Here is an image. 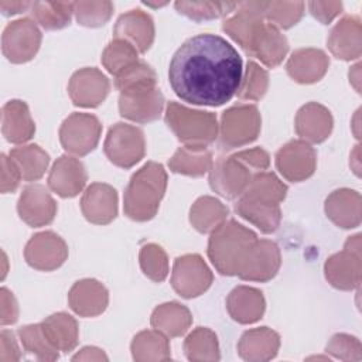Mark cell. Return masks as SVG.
<instances>
[{
    "mask_svg": "<svg viewBox=\"0 0 362 362\" xmlns=\"http://www.w3.org/2000/svg\"><path fill=\"white\" fill-rule=\"evenodd\" d=\"M10 158L17 164L21 171L23 180L37 181L40 180L49 163V156L37 144L20 146L10 151Z\"/></svg>",
    "mask_w": 362,
    "mask_h": 362,
    "instance_id": "obj_35",
    "label": "cell"
},
{
    "mask_svg": "<svg viewBox=\"0 0 362 362\" xmlns=\"http://www.w3.org/2000/svg\"><path fill=\"white\" fill-rule=\"evenodd\" d=\"M137 57L139 51L130 42L120 38H115L105 48L102 54V64L110 74L117 75L129 65L137 62Z\"/></svg>",
    "mask_w": 362,
    "mask_h": 362,
    "instance_id": "obj_44",
    "label": "cell"
},
{
    "mask_svg": "<svg viewBox=\"0 0 362 362\" xmlns=\"http://www.w3.org/2000/svg\"><path fill=\"white\" fill-rule=\"evenodd\" d=\"M113 13L112 1H75L74 14L78 24L85 27H100L109 21Z\"/></svg>",
    "mask_w": 362,
    "mask_h": 362,
    "instance_id": "obj_47",
    "label": "cell"
},
{
    "mask_svg": "<svg viewBox=\"0 0 362 362\" xmlns=\"http://www.w3.org/2000/svg\"><path fill=\"white\" fill-rule=\"evenodd\" d=\"M83 216L96 225H106L117 215V192L102 182L90 184L81 199Z\"/></svg>",
    "mask_w": 362,
    "mask_h": 362,
    "instance_id": "obj_19",
    "label": "cell"
},
{
    "mask_svg": "<svg viewBox=\"0 0 362 362\" xmlns=\"http://www.w3.org/2000/svg\"><path fill=\"white\" fill-rule=\"evenodd\" d=\"M260 115L253 105H236L222 113L219 143L230 150L249 144L257 139L260 132Z\"/></svg>",
    "mask_w": 362,
    "mask_h": 362,
    "instance_id": "obj_6",
    "label": "cell"
},
{
    "mask_svg": "<svg viewBox=\"0 0 362 362\" xmlns=\"http://www.w3.org/2000/svg\"><path fill=\"white\" fill-rule=\"evenodd\" d=\"M150 322L156 329L170 337H180L189 328L192 317L187 307L173 301L158 305L153 311Z\"/></svg>",
    "mask_w": 362,
    "mask_h": 362,
    "instance_id": "obj_33",
    "label": "cell"
},
{
    "mask_svg": "<svg viewBox=\"0 0 362 362\" xmlns=\"http://www.w3.org/2000/svg\"><path fill=\"white\" fill-rule=\"evenodd\" d=\"M317 156L314 148L301 140H293L283 146L276 154V167L280 174L293 182L311 177L315 171Z\"/></svg>",
    "mask_w": 362,
    "mask_h": 362,
    "instance_id": "obj_13",
    "label": "cell"
},
{
    "mask_svg": "<svg viewBox=\"0 0 362 362\" xmlns=\"http://www.w3.org/2000/svg\"><path fill=\"white\" fill-rule=\"evenodd\" d=\"M150 86H157V76L156 72L141 61L129 65L115 75V88L120 93Z\"/></svg>",
    "mask_w": 362,
    "mask_h": 362,
    "instance_id": "obj_42",
    "label": "cell"
},
{
    "mask_svg": "<svg viewBox=\"0 0 362 362\" xmlns=\"http://www.w3.org/2000/svg\"><path fill=\"white\" fill-rule=\"evenodd\" d=\"M308 8L311 14L320 20L322 24H329L341 11V1H310Z\"/></svg>",
    "mask_w": 362,
    "mask_h": 362,
    "instance_id": "obj_51",
    "label": "cell"
},
{
    "mask_svg": "<svg viewBox=\"0 0 362 362\" xmlns=\"http://www.w3.org/2000/svg\"><path fill=\"white\" fill-rule=\"evenodd\" d=\"M31 4V1H0V10L4 16H13L23 11H30Z\"/></svg>",
    "mask_w": 362,
    "mask_h": 362,
    "instance_id": "obj_54",
    "label": "cell"
},
{
    "mask_svg": "<svg viewBox=\"0 0 362 362\" xmlns=\"http://www.w3.org/2000/svg\"><path fill=\"white\" fill-rule=\"evenodd\" d=\"M242 79L240 55L216 34L188 38L170 61V85L181 100L191 105L222 106L238 93Z\"/></svg>",
    "mask_w": 362,
    "mask_h": 362,
    "instance_id": "obj_1",
    "label": "cell"
},
{
    "mask_svg": "<svg viewBox=\"0 0 362 362\" xmlns=\"http://www.w3.org/2000/svg\"><path fill=\"white\" fill-rule=\"evenodd\" d=\"M30 13L37 23L45 30H61L69 25L74 14V3L71 1H34Z\"/></svg>",
    "mask_w": 362,
    "mask_h": 362,
    "instance_id": "obj_37",
    "label": "cell"
},
{
    "mask_svg": "<svg viewBox=\"0 0 362 362\" xmlns=\"http://www.w3.org/2000/svg\"><path fill=\"white\" fill-rule=\"evenodd\" d=\"M18 310L17 303L13 297V293H10L7 288H1V324H13L17 321Z\"/></svg>",
    "mask_w": 362,
    "mask_h": 362,
    "instance_id": "obj_52",
    "label": "cell"
},
{
    "mask_svg": "<svg viewBox=\"0 0 362 362\" xmlns=\"http://www.w3.org/2000/svg\"><path fill=\"white\" fill-rule=\"evenodd\" d=\"M168 339L158 331H141L132 342L133 358L137 361L144 359H170Z\"/></svg>",
    "mask_w": 362,
    "mask_h": 362,
    "instance_id": "obj_39",
    "label": "cell"
},
{
    "mask_svg": "<svg viewBox=\"0 0 362 362\" xmlns=\"http://www.w3.org/2000/svg\"><path fill=\"white\" fill-rule=\"evenodd\" d=\"M264 305L262 291L246 286L233 288L226 300V308L230 317L240 324L259 321L264 313Z\"/></svg>",
    "mask_w": 362,
    "mask_h": 362,
    "instance_id": "obj_29",
    "label": "cell"
},
{
    "mask_svg": "<svg viewBox=\"0 0 362 362\" xmlns=\"http://www.w3.org/2000/svg\"><path fill=\"white\" fill-rule=\"evenodd\" d=\"M212 154L206 150H192L180 147L170 158L168 165L173 173L199 177L212 168Z\"/></svg>",
    "mask_w": 362,
    "mask_h": 362,
    "instance_id": "obj_38",
    "label": "cell"
},
{
    "mask_svg": "<svg viewBox=\"0 0 362 362\" xmlns=\"http://www.w3.org/2000/svg\"><path fill=\"white\" fill-rule=\"evenodd\" d=\"M102 124L96 116L89 113H72L59 127L62 147L76 156L90 153L100 139Z\"/></svg>",
    "mask_w": 362,
    "mask_h": 362,
    "instance_id": "obj_8",
    "label": "cell"
},
{
    "mask_svg": "<svg viewBox=\"0 0 362 362\" xmlns=\"http://www.w3.org/2000/svg\"><path fill=\"white\" fill-rule=\"evenodd\" d=\"M304 11L303 1H264V20L276 28H290L297 24Z\"/></svg>",
    "mask_w": 362,
    "mask_h": 362,
    "instance_id": "obj_45",
    "label": "cell"
},
{
    "mask_svg": "<svg viewBox=\"0 0 362 362\" xmlns=\"http://www.w3.org/2000/svg\"><path fill=\"white\" fill-rule=\"evenodd\" d=\"M267 85H269L267 72L263 68H260L256 62L249 61L246 66L245 78L242 79V83L236 95L240 99L259 100L266 93Z\"/></svg>",
    "mask_w": 362,
    "mask_h": 362,
    "instance_id": "obj_48",
    "label": "cell"
},
{
    "mask_svg": "<svg viewBox=\"0 0 362 362\" xmlns=\"http://www.w3.org/2000/svg\"><path fill=\"white\" fill-rule=\"evenodd\" d=\"M165 123L177 139L192 150H206V146L218 136V122L214 113L194 110L177 102L167 105Z\"/></svg>",
    "mask_w": 362,
    "mask_h": 362,
    "instance_id": "obj_5",
    "label": "cell"
},
{
    "mask_svg": "<svg viewBox=\"0 0 362 362\" xmlns=\"http://www.w3.org/2000/svg\"><path fill=\"white\" fill-rule=\"evenodd\" d=\"M71 308L81 317H95L102 314L109 301L105 286L93 279L76 281L68 294Z\"/></svg>",
    "mask_w": 362,
    "mask_h": 362,
    "instance_id": "obj_23",
    "label": "cell"
},
{
    "mask_svg": "<svg viewBox=\"0 0 362 362\" xmlns=\"http://www.w3.org/2000/svg\"><path fill=\"white\" fill-rule=\"evenodd\" d=\"M327 351H329L334 356L341 359H352V352L361 351V342L358 338L346 335V334H337L331 338L327 345ZM355 359V358H354Z\"/></svg>",
    "mask_w": 362,
    "mask_h": 362,
    "instance_id": "obj_49",
    "label": "cell"
},
{
    "mask_svg": "<svg viewBox=\"0 0 362 362\" xmlns=\"http://www.w3.org/2000/svg\"><path fill=\"white\" fill-rule=\"evenodd\" d=\"M113 35L130 42L140 54H144L154 40V23L147 13L134 8L117 18Z\"/></svg>",
    "mask_w": 362,
    "mask_h": 362,
    "instance_id": "obj_21",
    "label": "cell"
},
{
    "mask_svg": "<svg viewBox=\"0 0 362 362\" xmlns=\"http://www.w3.org/2000/svg\"><path fill=\"white\" fill-rule=\"evenodd\" d=\"M41 328L47 339L58 351L69 352L78 344V325L69 314H52L41 322Z\"/></svg>",
    "mask_w": 362,
    "mask_h": 362,
    "instance_id": "obj_32",
    "label": "cell"
},
{
    "mask_svg": "<svg viewBox=\"0 0 362 362\" xmlns=\"http://www.w3.org/2000/svg\"><path fill=\"white\" fill-rule=\"evenodd\" d=\"M175 10L194 20V21H205L223 17L230 14L238 7V3H226V1H175Z\"/></svg>",
    "mask_w": 362,
    "mask_h": 362,
    "instance_id": "obj_41",
    "label": "cell"
},
{
    "mask_svg": "<svg viewBox=\"0 0 362 362\" xmlns=\"http://www.w3.org/2000/svg\"><path fill=\"white\" fill-rule=\"evenodd\" d=\"M269 165L270 157L260 147L219 157L209 170V185L219 195L235 199L245 192L252 177L267 170Z\"/></svg>",
    "mask_w": 362,
    "mask_h": 362,
    "instance_id": "obj_2",
    "label": "cell"
},
{
    "mask_svg": "<svg viewBox=\"0 0 362 362\" xmlns=\"http://www.w3.org/2000/svg\"><path fill=\"white\" fill-rule=\"evenodd\" d=\"M83 164L71 156H61L52 165L48 175V187L62 198L78 195L86 184Z\"/></svg>",
    "mask_w": 362,
    "mask_h": 362,
    "instance_id": "obj_22",
    "label": "cell"
},
{
    "mask_svg": "<svg viewBox=\"0 0 362 362\" xmlns=\"http://www.w3.org/2000/svg\"><path fill=\"white\" fill-rule=\"evenodd\" d=\"M327 216L338 226L349 229L361 223V195L354 189H337L325 201Z\"/></svg>",
    "mask_w": 362,
    "mask_h": 362,
    "instance_id": "obj_28",
    "label": "cell"
},
{
    "mask_svg": "<svg viewBox=\"0 0 362 362\" xmlns=\"http://www.w3.org/2000/svg\"><path fill=\"white\" fill-rule=\"evenodd\" d=\"M263 11L264 1L238 3L235 14L223 21L222 30L243 49H246L255 31L266 21Z\"/></svg>",
    "mask_w": 362,
    "mask_h": 362,
    "instance_id": "obj_20",
    "label": "cell"
},
{
    "mask_svg": "<svg viewBox=\"0 0 362 362\" xmlns=\"http://www.w3.org/2000/svg\"><path fill=\"white\" fill-rule=\"evenodd\" d=\"M18 337L23 342L24 349L34 355L40 361H54L58 359V349L51 345L47 339L41 324L25 325L18 329Z\"/></svg>",
    "mask_w": 362,
    "mask_h": 362,
    "instance_id": "obj_43",
    "label": "cell"
},
{
    "mask_svg": "<svg viewBox=\"0 0 362 362\" xmlns=\"http://www.w3.org/2000/svg\"><path fill=\"white\" fill-rule=\"evenodd\" d=\"M329 65L324 51L315 48H301L291 54L287 61L288 75L300 83H314L320 81Z\"/></svg>",
    "mask_w": 362,
    "mask_h": 362,
    "instance_id": "obj_25",
    "label": "cell"
},
{
    "mask_svg": "<svg viewBox=\"0 0 362 362\" xmlns=\"http://www.w3.org/2000/svg\"><path fill=\"white\" fill-rule=\"evenodd\" d=\"M1 132L10 143H24L35 132L28 106L23 100H8L1 109Z\"/></svg>",
    "mask_w": 362,
    "mask_h": 362,
    "instance_id": "obj_27",
    "label": "cell"
},
{
    "mask_svg": "<svg viewBox=\"0 0 362 362\" xmlns=\"http://www.w3.org/2000/svg\"><path fill=\"white\" fill-rule=\"evenodd\" d=\"M325 277L337 288L352 290L361 283V235L349 238L342 252L325 262Z\"/></svg>",
    "mask_w": 362,
    "mask_h": 362,
    "instance_id": "obj_10",
    "label": "cell"
},
{
    "mask_svg": "<svg viewBox=\"0 0 362 362\" xmlns=\"http://www.w3.org/2000/svg\"><path fill=\"white\" fill-rule=\"evenodd\" d=\"M280 346V337L267 327L246 331L239 344V355L246 361H267L276 356Z\"/></svg>",
    "mask_w": 362,
    "mask_h": 362,
    "instance_id": "obj_30",
    "label": "cell"
},
{
    "mask_svg": "<svg viewBox=\"0 0 362 362\" xmlns=\"http://www.w3.org/2000/svg\"><path fill=\"white\" fill-rule=\"evenodd\" d=\"M228 212V208L216 198L201 197L191 206L189 221L198 232L208 233L225 222Z\"/></svg>",
    "mask_w": 362,
    "mask_h": 362,
    "instance_id": "obj_34",
    "label": "cell"
},
{
    "mask_svg": "<svg viewBox=\"0 0 362 362\" xmlns=\"http://www.w3.org/2000/svg\"><path fill=\"white\" fill-rule=\"evenodd\" d=\"M184 351L189 361H218L219 359V348L216 335L208 328H197L191 332L185 342Z\"/></svg>",
    "mask_w": 362,
    "mask_h": 362,
    "instance_id": "obj_40",
    "label": "cell"
},
{
    "mask_svg": "<svg viewBox=\"0 0 362 362\" xmlns=\"http://www.w3.org/2000/svg\"><path fill=\"white\" fill-rule=\"evenodd\" d=\"M280 263L277 245L267 239H257L242 263L238 276L249 281H267L276 276Z\"/></svg>",
    "mask_w": 362,
    "mask_h": 362,
    "instance_id": "obj_15",
    "label": "cell"
},
{
    "mask_svg": "<svg viewBox=\"0 0 362 362\" xmlns=\"http://www.w3.org/2000/svg\"><path fill=\"white\" fill-rule=\"evenodd\" d=\"M332 130V116L327 107L315 102L304 105L296 116V132L300 137L311 141H324Z\"/></svg>",
    "mask_w": 362,
    "mask_h": 362,
    "instance_id": "obj_26",
    "label": "cell"
},
{
    "mask_svg": "<svg viewBox=\"0 0 362 362\" xmlns=\"http://www.w3.org/2000/svg\"><path fill=\"white\" fill-rule=\"evenodd\" d=\"M109 79L96 68H82L69 81L68 92L75 106L96 107L109 93Z\"/></svg>",
    "mask_w": 362,
    "mask_h": 362,
    "instance_id": "obj_16",
    "label": "cell"
},
{
    "mask_svg": "<svg viewBox=\"0 0 362 362\" xmlns=\"http://www.w3.org/2000/svg\"><path fill=\"white\" fill-rule=\"evenodd\" d=\"M21 178L23 175L17 164L6 154H1V192L16 191Z\"/></svg>",
    "mask_w": 362,
    "mask_h": 362,
    "instance_id": "obj_50",
    "label": "cell"
},
{
    "mask_svg": "<svg viewBox=\"0 0 362 362\" xmlns=\"http://www.w3.org/2000/svg\"><path fill=\"white\" fill-rule=\"evenodd\" d=\"M245 51L250 57L260 59L266 66L274 68L284 59L288 51V42L279 28L264 21L255 31Z\"/></svg>",
    "mask_w": 362,
    "mask_h": 362,
    "instance_id": "obj_18",
    "label": "cell"
},
{
    "mask_svg": "<svg viewBox=\"0 0 362 362\" xmlns=\"http://www.w3.org/2000/svg\"><path fill=\"white\" fill-rule=\"evenodd\" d=\"M140 267L143 273L153 281L161 283L168 274V259L161 246L148 243L140 250Z\"/></svg>",
    "mask_w": 362,
    "mask_h": 362,
    "instance_id": "obj_46",
    "label": "cell"
},
{
    "mask_svg": "<svg viewBox=\"0 0 362 362\" xmlns=\"http://www.w3.org/2000/svg\"><path fill=\"white\" fill-rule=\"evenodd\" d=\"M361 18L346 16L331 30L327 41L328 48L339 59H356L361 55Z\"/></svg>",
    "mask_w": 362,
    "mask_h": 362,
    "instance_id": "obj_24",
    "label": "cell"
},
{
    "mask_svg": "<svg viewBox=\"0 0 362 362\" xmlns=\"http://www.w3.org/2000/svg\"><path fill=\"white\" fill-rule=\"evenodd\" d=\"M214 276L199 255H184L177 257L173 267L171 284L184 298H192L206 291Z\"/></svg>",
    "mask_w": 362,
    "mask_h": 362,
    "instance_id": "obj_11",
    "label": "cell"
},
{
    "mask_svg": "<svg viewBox=\"0 0 362 362\" xmlns=\"http://www.w3.org/2000/svg\"><path fill=\"white\" fill-rule=\"evenodd\" d=\"M163 106L164 96L157 86L123 92L119 98L120 115L137 123H147L158 119Z\"/></svg>",
    "mask_w": 362,
    "mask_h": 362,
    "instance_id": "obj_14",
    "label": "cell"
},
{
    "mask_svg": "<svg viewBox=\"0 0 362 362\" xmlns=\"http://www.w3.org/2000/svg\"><path fill=\"white\" fill-rule=\"evenodd\" d=\"M103 150L106 157L117 167L132 168L146 153L143 132L127 123L113 124L105 139Z\"/></svg>",
    "mask_w": 362,
    "mask_h": 362,
    "instance_id": "obj_7",
    "label": "cell"
},
{
    "mask_svg": "<svg viewBox=\"0 0 362 362\" xmlns=\"http://www.w3.org/2000/svg\"><path fill=\"white\" fill-rule=\"evenodd\" d=\"M167 187V173L158 163L148 161L134 173L124 191V214L139 222L154 218Z\"/></svg>",
    "mask_w": 362,
    "mask_h": 362,
    "instance_id": "obj_3",
    "label": "cell"
},
{
    "mask_svg": "<svg viewBox=\"0 0 362 362\" xmlns=\"http://www.w3.org/2000/svg\"><path fill=\"white\" fill-rule=\"evenodd\" d=\"M1 361H18L20 359V352L18 346L16 344L14 335L10 331H1Z\"/></svg>",
    "mask_w": 362,
    "mask_h": 362,
    "instance_id": "obj_53",
    "label": "cell"
},
{
    "mask_svg": "<svg viewBox=\"0 0 362 362\" xmlns=\"http://www.w3.org/2000/svg\"><path fill=\"white\" fill-rule=\"evenodd\" d=\"M257 240L253 230L235 219L222 222L208 242V256L215 269L223 276H238L249 250Z\"/></svg>",
    "mask_w": 362,
    "mask_h": 362,
    "instance_id": "obj_4",
    "label": "cell"
},
{
    "mask_svg": "<svg viewBox=\"0 0 362 362\" xmlns=\"http://www.w3.org/2000/svg\"><path fill=\"white\" fill-rule=\"evenodd\" d=\"M41 44V31L31 18H18L7 24L1 35V49L4 57L23 64L34 58Z\"/></svg>",
    "mask_w": 362,
    "mask_h": 362,
    "instance_id": "obj_9",
    "label": "cell"
},
{
    "mask_svg": "<svg viewBox=\"0 0 362 362\" xmlns=\"http://www.w3.org/2000/svg\"><path fill=\"white\" fill-rule=\"evenodd\" d=\"M286 184H283L273 173L260 171L252 177L250 184L240 197L262 205L279 206L280 202L286 198Z\"/></svg>",
    "mask_w": 362,
    "mask_h": 362,
    "instance_id": "obj_31",
    "label": "cell"
},
{
    "mask_svg": "<svg viewBox=\"0 0 362 362\" xmlns=\"http://www.w3.org/2000/svg\"><path fill=\"white\" fill-rule=\"evenodd\" d=\"M17 211L20 218L33 228L48 225L57 215V202L40 184L28 185L20 195Z\"/></svg>",
    "mask_w": 362,
    "mask_h": 362,
    "instance_id": "obj_17",
    "label": "cell"
},
{
    "mask_svg": "<svg viewBox=\"0 0 362 362\" xmlns=\"http://www.w3.org/2000/svg\"><path fill=\"white\" fill-rule=\"evenodd\" d=\"M235 209L242 218L257 226L263 233L274 232L281 221L280 206L262 205L242 197L236 201Z\"/></svg>",
    "mask_w": 362,
    "mask_h": 362,
    "instance_id": "obj_36",
    "label": "cell"
},
{
    "mask_svg": "<svg viewBox=\"0 0 362 362\" xmlns=\"http://www.w3.org/2000/svg\"><path fill=\"white\" fill-rule=\"evenodd\" d=\"M24 257L31 267L49 272L66 260L68 246L57 233L51 230L40 232L25 245Z\"/></svg>",
    "mask_w": 362,
    "mask_h": 362,
    "instance_id": "obj_12",
    "label": "cell"
}]
</instances>
